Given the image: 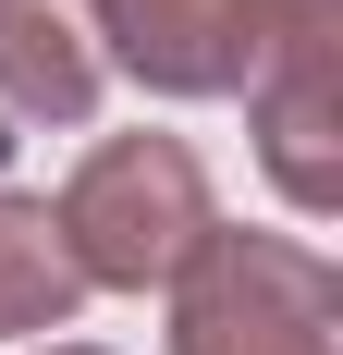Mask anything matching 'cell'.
Masks as SVG:
<instances>
[{
    "mask_svg": "<svg viewBox=\"0 0 343 355\" xmlns=\"http://www.w3.org/2000/svg\"><path fill=\"white\" fill-rule=\"evenodd\" d=\"M0 86L25 110H86V62L62 49V12H37V0H0Z\"/></svg>",
    "mask_w": 343,
    "mask_h": 355,
    "instance_id": "obj_4",
    "label": "cell"
},
{
    "mask_svg": "<svg viewBox=\"0 0 343 355\" xmlns=\"http://www.w3.org/2000/svg\"><path fill=\"white\" fill-rule=\"evenodd\" d=\"M74 245H62V220L25 209V196H0V331H37V319H62L74 306Z\"/></svg>",
    "mask_w": 343,
    "mask_h": 355,
    "instance_id": "obj_3",
    "label": "cell"
},
{
    "mask_svg": "<svg viewBox=\"0 0 343 355\" xmlns=\"http://www.w3.org/2000/svg\"><path fill=\"white\" fill-rule=\"evenodd\" d=\"M62 233H86V270H99V282H147V270H172V257L208 233L196 159H184V147H110L99 172L74 184Z\"/></svg>",
    "mask_w": 343,
    "mask_h": 355,
    "instance_id": "obj_1",
    "label": "cell"
},
{
    "mask_svg": "<svg viewBox=\"0 0 343 355\" xmlns=\"http://www.w3.org/2000/svg\"><path fill=\"white\" fill-rule=\"evenodd\" d=\"M110 37L160 86H233V49L221 37H245V0H110Z\"/></svg>",
    "mask_w": 343,
    "mask_h": 355,
    "instance_id": "obj_2",
    "label": "cell"
}]
</instances>
